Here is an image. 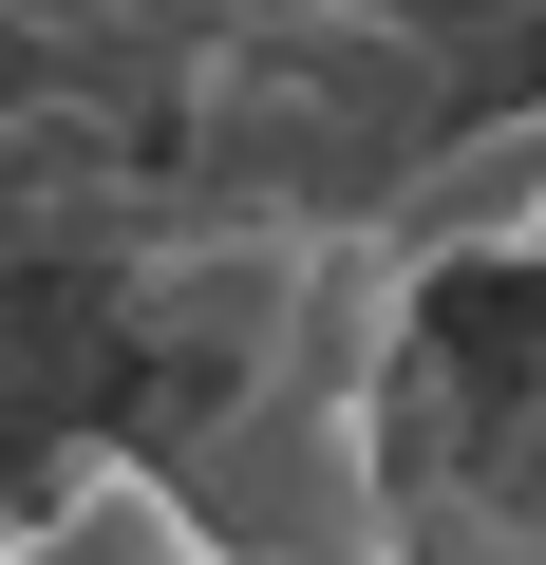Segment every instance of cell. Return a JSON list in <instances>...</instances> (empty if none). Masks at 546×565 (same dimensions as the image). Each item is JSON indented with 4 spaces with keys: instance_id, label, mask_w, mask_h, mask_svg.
Masks as SVG:
<instances>
[{
    "instance_id": "obj_2",
    "label": "cell",
    "mask_w": 546,
    "mask_h": 565,
    "mask_svg": "<svg viewBox=\"0 0 546 565\" xmlns=\"http://www.w3.org/2000/svg\"><path fill=\"white\" fill-rule=\"evenodd\" d=\"M377 245H396V264H546V95L490 114L471 151H433L415 207H396Z\"/></svg>"
},
{
    "instance_id": "obj_1",
    "label": "cell",
    "mask_w": 546,
    "mask_h": 565,
    "mask_svg": "<svg viewBox=\"0 0 546 565\" xmlns=\"http://www.w3.org/2000/svg\"><path fill=\"white\" fill-rule=\"evenodd\" d=\"M245 565H396V452H377V396H283L245 377L226 434L170 471Z\"/></svg>"
},
{
    "instance_id": "obj_3",
    "label": "cell",
    "mask_w": 546,
    "mask_h": 565,
    "mask_svg": "<svg viewBox=\"0 0 546 565\" xmlns=\"http://www.w3.org/2000/svg\"><path fill=\"white\" fill-rule=\"evenodd\" d=\"M20 565H245V546H226L151 452H76V471L20 509Z\"/></svg>"
}]
</instances>
